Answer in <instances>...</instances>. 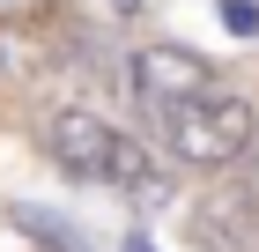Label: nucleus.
Wrapping results in <instances>:
<instances>
[{"mask_svg": "<svg viewBox=\"0 0 259 252\" xmlns=\"http://www.w3.org/2000/svg\"><path fill=\"white\" fill-rule=\"evenodd\" d=\"M156 119L163 149L178 156V163H193V171H230V163H244L259 141V112L244 97H230V89H207V97L193 104H170V112H148Z\"/></svg>", "mask_w": 259, "mask_h": 252, "instance_id": "f257e3e1", "label": "nucleus"}, {"mask_svg": "<svg viewBox=\"0 0 259 252\" xmlns=\"http://www.w3.org/2000/svg\"><path fill=\"white\" fill-rule=\"evenodd\" d=\"M45 149H52V163H60L74 186H104V178H111V149H119V126L97 119L89 104H60L52 126H45Z\"/></svg>", "mask_w": 259, "mask_h": 252, "instance_id": "f03ea898", "label": "nucleus"}, {"mask_svg": "<svg viewBox=\"0 0 259 252\" xmlns=\"http://www.w3.org/2000/svg\"><path fill=\"white\" fill-rule=\"evenodd\" d=\"M134 82H141V104L148 112H170V104H193L215 89V67L200 52H185V45H148V52L134 59Z\"/></svg>", "mask_w": 259, "mask_h": 252, "instance_id": "7ed1b4c3", "label": "nucleus"}, {"mask_svg": "<svg viewBox=\"0 0 259 252\" xmlns=\"http://www.w3.org/2000/svg\"><path fill=\"white\" fill-rule=\"evenodd\" d=\"M15 223L37 237V245H52V252H89V245H81V237L60 223V215H45V208H15Z\"/></svg>", "mask_w": 259, "mask_h": 252, "instance_id": "20e7f679", "label": "nucleus"}, {"mask_svg": "<svg viewBox=\"0 0 259 252\" xmlns=\"http://www.w3.org/2000/svg\"><path fill=\"white\" fill-rule=\"evenodd\" d=\"M222 22H230L237 38H252V30H259V8H252V0H222Z\"/></svg>", "mask_w": 259, "mask_h": 252, "instance_id": "39448f33", "label": "nucleus"}]
</instances>
